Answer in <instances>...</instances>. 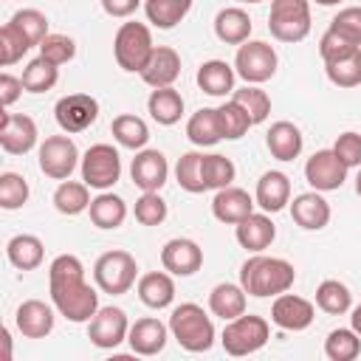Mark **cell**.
Masks as SVG:
<instances>
[{
  "label": "cell",
  "instance_id": "4dcf8cb0",
  "mask_svg": "<svg viewBox=\"0 0 361 361\" xmlns=\"http://www.w3.org/2000/svg\"><path fill=\"white\" fill-rule=\"evenodd\" d=\"M6 257L14 268L20 271H34L42 265V257H45V245L39 237L34 234H14L8 243H6Z\"/></svg>",
  "mask_w": 361,
  "mask_h": 361
},
{
  "label": "cell",
  "instance_id": "ac0fdd59",
  "mask_svg": "<svg viewBox=\"0 0 361 361\" xmlns=\"http://www.w3.org/2000/svg\"><path fill=\"white\" fill-rule=\"evenodd\" d=\"M254 206H257V200L234 183L226 186V189H217L214 197H212V214L220 223H228V226H237L240 220H245L254 212Z\"/></svg>",
  "mask_w": 361,
  "mask_h": 361
},
{
  "label": "cell",
  "instance_id": "7402d4cb",
  "mask_svg": "<svg viewBox=\"0 0 361 361\" xmlns=\"http://www.w3.org/2000/svg\"><path fill=\"white\" fill-rule=\"evenodd\" d=\"M180 76V56L169 45H155L149 62L141 71V79L149 87H172V82Z\"/></svg>",
  "mask_w": 361,
  "mask_h": 361
},
{
  "label": "cell",
  "instance_id": "f6af8a7d",
  "mask_svg": "<svg viewBox=\"0 0 361 361\" xmlns=\"http://www.w3.org/2000/svg\"><path fill=\"white\" fill-rule=\"evenodd\" d=\"M220 110V124H223V138H228V141H237V138H243L254 124H251V118H248V113L234 102V99H228L226 104H220L217 107Z\"/></svg>",
  "mask_w": 361,
  "mask_h": 361
},
{
  "label": "cell",
  "instance_id": "d4e9b609",
  "mask_svg": "<svg viewBox=\"0 0 361 361\" xmlns=\"http://www.w3.org/2000/svg\"><path fill=\"white\" fill-rule=\"evenodd\" d=\"M265 147L276 161H293V158H299L305 138L293 121H274L265 135Z\"/></svg>",
  "mask_w": 361,
  "mask_h": 361
},
{
  "label": "cell",
  "instance_id": "e0dca14e",
  "mask_svg": "<svg viewBox=\"0 0 361 361\" xmlns=\"http://www.w3.org/2000/svg\"><path fill=\"white\" fill-rule=\"evenodd\" d=\"M130 178L141 192H161L169 178V164L158 149H138L130 164Z\"/></svg>",
  "mask_w": 361,
  "mask_h": 361
},
{
  "label": "cell",
  "instance_id": "9f6ffc18",
  "mask_svg": "<svg viewBox=\"0 0 361 361\" xmlns=\"http://www.w3.org/2000/svg\"><path fill=\"white\" fill-rule=\"evenodd\" d=\"M350 327H353V330L361 336V305H355V307H353V316H350Z\"/></svg>",
  "mask_w": 361,
  "mask_h": 361
},
{
  "label": "cell",
  "instance_id": "4316f807",
  "mask_svg": "<svg viewBox=\"0 0 361 361\" xmlns=\"http://www.w3.org/2000/svg\"><path fill=\"white\" fill-rule=\"evenodd\" d=\"M186 135L195 147H214L217 141H223L220 110L217 107H200L197 113H192L186 121Z\"/></svg>",
  "mask_w": 361,
  "mask_h": 361
},
{
  "label": "cell",
  "instance_id": "44dd1931",
  "mask_svg": "<svg viewBox=\"0 0 361 361\" xmlns=\"http://www.w3.org/2000/svg\"><path fill=\"white\" fill-rule=\"evenodd\" d=\"M290 217L305 231H319L330 223V203L322 197V192H302L290 203Z\"/></svg>",
  "mask_w": 361,
  "mask_h": 361
},
{
  "label": "cell",
  "instance_id": "bcb514c9",
  "mask_svg": "<svg viewBox=\"0 0 361 361\" xmlns=\"http://www.w3.org/2000/svg\"><path fill=\"white\" fill-rule=\"evenodd\" d=\"M28 51H31V42H28L11 23H6V25L0 28V65L8 68V65H14V62H20Z\"/></svg>",
  "mask_w": 361,
  "mask_h": 361
},
{
  "label": "cell",
  "instance_id": "d6a6232c",
  "mask_svg": "<svg viewBox=\"0 0 361 361\" xmlns=\"http://www.w3.org/2000/svg\"><path fill=\"white\" fill-rule=\"evenodd\" d=\"M87 214H90V223L96 228H118L127 220V203L113 192H99L90 200Z\"/></svg>",
  "mask_w": 361,
  "mask_h": 361
},
{
  "label": "cell",
  "instance_id": "52a82bcc",
  "mask_svg": "<svg viewBox=\"0 0 361 361\" xmlns=\"http://www.w3.org/2000/svg\"><path fill=\"white\" fill-rule=\"evenodd\" d=\"M268 31L279 42H302L310 34V3L307 0H271Z\"/></svg>",
  "mask_w": 361,
  "mask_h": 361
},
{
  "label": "cell",
  "instance_id": "f546056e",
  "mask_svg": "<svg viewBox=\"0 0 361 361\" xmlns=\"http://www.w3.org/2000/svg\"><path fill=\"white\" fill-rule=\"evenodd\" d=\"M209 310L223 322H231L245 313V288L234 282H220L209 293Z\"/></svg>",
  "mask_w": 361,
  "mask_h": 361
},
{
  "label": "cell",
  "instance_id": "6f0895ef",
  "mask_svg": "<svg viewBox=\"0 0 361 361\" xmlns=\"http://www.w3.org/2000/svg\"><path fill=\"white\" fill-rule=\"evenodd\" d=\"M3 347H6V361L11 358V333L8 330H3Z\"/></svg>",
  "mask_w": 361,
  "mask_h": 361
},
{
  "label": "cell",
  "instance_id": "e575fe53",
  "mask_svg": "<svg viewBox=\"0 0 361 361\" xmlns=\"http://www.w3.org/2000/svg\"><path fill=\"white\" fill-rule=\"evenodd\" d=\"M110 133H113V138H116L121 147H127V149H144V144L149 141V127H147V121H144L141 116H133V113L116 116L113 124H110Z\"/></svg>",
  "mask_w": 361,
  "mask_h": 361
},
{
  "label": "cell",
  "instance_id": "ee69618b",
  "mask_svg": "<svg viewBox=\"0 0 361 361\" xmlns=\"http://www.w3.org/2000/svg\"><path fill=\"white\" fill-rule=\"evenodd\" d=\"M8 23L31 42V48H34V45L39 48V42L48 37V17H45L42 11H37V8H20V11L11 14Z\"/></svg>",
  "mask_w": 361,
  "mask_h": 361
},
{
  "label": "cell",
  "instance_id": "484cf974",
  "mask_svg": "<svg viewBox=\"0 0 361 361\" xmlns=\"http://www.w3.org/2000/svg\"><path fill=\"white\" fill-rule=\"evenodd\" d=\"M214 34L226 45H243L251 37V17L240 6L220 8L214 17Z\"/></svg>",
  "mask_w": 361,
  "mask_h": 361
},
{
  "label": "cell",
  "instance_id": "f1b7e54d",
  "mask_svg": "<svg viewBox=\"0 0 361 361\" xmlns=\"http://www.w3.org/2000/svg\"><path fill=\"white\" fill-rule=\"evenodd\" d=\"M234 79H237V71L234 65L223 62V59H209L197 68V87L209 96H226L234 90Z\"/></svg>",
  "mask_w": 361,
  "mask_h": 361
},
{
  "label": "cell",
  "instance_id": "30bf717a",
  "mask_svg": "<svg viewBox=\"0 0 361 361\" xmlns=\"http://www.w3.org/2000/svg\"><path fill=\"white\" fill-rule=\"evenodd\" d=\"M37 158H39V169L45 178L68 180L79 164V149H76L73 138H68V135H48L39 144Z\"/></svg>",
  "mask_w": 361,
  "mask_h": 361
},
{
  "label": "cell",
  "instance_id": "f35d334b",
  "mask_svg": "<svg viewBox=\"0 0 361 361\" xmlns=\"http://www.w3.org/2000/svg\"><path fill=\"white\" fill-rule=\"evenodd\" d=\"M361 353V336L353 327L330 330L324 338V355L330 361H353Z\"/></svg>",
  "mask_w": 361,
  "mask_h": 361
},
{
  "label": "cell",
  "instance_id": "816d5d0a",
  "mask_svg": "<svg viewBox=\"0 0 361 361\" xmlns=\"http://www.w3.org/2000/svg\"><path fill=\"white\" fill-rule=\"evenodd\" d=\"M355 48H361V45L350 42L347 37H341V34H338V31H333V28H327V31L322 34V39H319V54H322V59H324V62L341 59V56L353 54Z\"/></svg>",
  "mask_w": 361,
  "mask_h": 361
},
{
  "label": "cell",
  "instance_id": "7a4b0ae2",
  "mask_svg": "<svg viewBox=\"0 0 361 361\" xmlns=\"http://www.w3.org/2000/svg\"><path fill=\"white\" fill-rule=\"evenodd\" d=\"M296 282V268L282 257H265L262 251L248 257L240 268V285L248 296L268 299L290 290Z\"/></svg>",
  "mask_w": 361,
  "mask_h": 361
},
{
  "label": "cell",
  "instance_id": "8992f818",
  "mask_svg": "<svg viewBox=\"0 0 361 361\" xmlns=\"http://www.w3.org/2000/svg\"><path fill=\"white\" fill-rule=\"evenodd\" d=\"M135 276H138L135 257L130 251H121V248L104 251L93 265V279H96L99 290H104L110 296L127 293L135 285Z\"/></svg>",
  "mask_w": 361,
  "mask_h": 361
},
{
  "label": "cell",
  "instance_id": "ab89813d",
  "mask_svg": "<svg viewBox=\"0 0 361 361\" xmlns=\"http://www.w3.org/2000/svg\"><path fill=\"white\" fill-rule=\"evenodd\" d=\"M324 73L336 87H358L361 85V48H355L353 54L324 62Z\"/></svg>",
  "mask_w": 361,
  "mask_h": 361
},
{
  "label": "cell",
  "instance_id": "9c48e42d",
  "mask_svg": "<svg viewBox=\"0 0 361 361\" xmlns=\"http://www.w3.org/2000/svg\"><path fill=\"white\" fill-rule=\"evenodd\" d=\"M121 178V158L113 144H93L82 155V180L90 189L107 192Z\"/></svg>",
  "mask_w": 361,
  "mask_h": 361
},
{
  "label": "cell",
  "instance_id": "681fc988",
  "mask_svg": "<svg viewBox=\"0 0 361 361\" xmlns=\"http://www.w3.org/2000/svg\"><path fill=\"white\" fill-rule=\"evenodd\" d=\"M39 56H45L54 65H65L76 56V42L68 34H48L39 42Z\"/></svg>",
  "mask_w": 361,
  "mask_h": 361
},
{
  "label": "cell",
  "instance_id": "ffe728a7",
  "mask_svg": "<svg viewBox=\"0 0 361 361\" xmlns=\"http://www.w3.org/2000/svg\"><path fill=\"white\" fill-rule=\"evenodd\" d=\"M254 200L262 212L274 214V212H282L288 203H290V178L279 169H268L259 175L257 180V192H254Z\"/></svg>",
  "mask_w": 361,
  "mask_h": 361
},
{
  "label": "cell",
  "instance_id": "c3c4849f",
  "mask_svg": "<svg viewBox=\"0 0 361 361\" xmlns=\"http://www.w3.org/2000/svg\"><path fill=\"white\" fill-rule=\"evenodd\" d=\"M166 200L158 192H144L133 206V214L141 226H161L166 220Z\"/></svg>",
  "mask_w": 361,
  "mask_h": 361
},
{
  "label": "cell",
  "instance_id": "db71d44e",
  "mask_svg": "<svg viewBox=\"0 0 361 361\" xmlns=\"http://www.w3.org/2000/svg\"><path fill=\"white\" fill-rule=\"evenodd\" d=\"M23 79L11 76V73H0V104L3 107H11L20 96H23Z\"/></svg>",
  "mask_w": 361,
  "mask_h": 361
},
{
  "label": "cell",
  "instance_id": "2e32d148",
  "mask_svg": "<svg viewBox=\"0 0 361 361\" xmlns=\"http://www.w3.org/2000/svg\"><path fill=\"white\" fill-rule=\"evenodd\" d=\"M161 265L172 276H192L203 265V248L189 237H172L161 248Z\"/></svg>",
  "mask_w": 361,
  "mask_h": 361
},
{
  "label": "cell",
  "instance_id": "603a6c76",
  "mask_svg": "<svg viewBox=\"0 0 361 361\" xmlns=\"http://www.w3.org/2000/svg\"><path fill=\"white\" fill-rule=\"evenodd\" d=\"M234 237H237V243H240L245 251L259 254V251H265V248L274 243V237H276V226H274V220L268 217V212H262V214L251 212L245 220L237 223Z\"/></svg>",
  "mask_w": 361,
  "mask_h": 361
},
{
  "label": "cell",
  "instance_id": "cb8c5ba5",
  "mask_svg": "<svg viewBox=\"0 0 361 361\" xmlns=\"http://www.w3.org/2000/svg\"><path fill=\"white\" fill-rule=\"evenodd\" d=\"M14 324L25 338H45L54 330V307L39 299H25L14 313Z\"/></svg>",
  "mask_w": 361,
  "mask_h": 361
},
{
  "label": "cell",
  "instance_id": "4fadbf2b",
  "mask_svg": "<svg viewBox=\"0 0 361 361\" xmlns=\"http://www.w3.org/2000/svg\"><path fill=\"white\" fill-rule=\"evenodd\" d=\"M305 180L316 192H336L347 180V166L333 149H319L305 164Z\"/></svg>",
  "mask_w": 361,
  "mask_h": 361
},
{
  "label": "cell",
  "instance_id": "9a60e30c",
  "mask_svg": "<svg viewBox=\"0 0 361 361\" xmlns=\"http://www.w3.org/2000/svg\"><path fill=\"white\" fill-rule=\"evenodd\" d=\"M313 316H316V307L313 302H307L305 296H296V293H279L271 305V322L279 327V330H290V333H299V330H307L313 324Z\"/></svg>",
  "mask_w": 361,
  "mask_h": 361
},
{
  "label": "cell",
  "instance_id": "83f0119b",
  "mask_svg": "<svg viewBox=\"0 0 361 361\" xmlns=\"http://www.w3.org/2000/svg\"><path fill=\"white\" fill-rule=\"evenodd\" d=\"M138 299L152 307V310H164L172 305L175 299V282L169 276V271H149L138 279Z\"/></svg>",
  "mask_w": 361,
  "mask_h": 361
},
{
  "label": "cell",
  "instance_id": "5b68a950",
  "mask_svg": "<svg viewBox=\"0 0 361 361\" xmlns=\"http://www.w3.org/2000/svg\"><path fill=\"white\" fill-rule=\"evenodd\" d=\"M271 338V324L262 319V316H254V313H243L231 322H226L223 327V336H220V344L228 355L234 358H243V355H251L257 350H262Z\"/></svg>",
  "mask_w": 361,
  "mask_h": 361
},
{
  "label": "cell",
  "instance_id": "680465c9",
  "mask_svg": "<svg viewBox=\"0 0 361 361\" xmlns=\"http://www.w3.org/2000/svg\"><path fill=\"white\" fill-rule=\"evenodd\" d=\"M355 195L361 197V169H358V175H355Z\"/></svg>",
  "mask_w": 361,
  "mask_h": 361
},
{
  "label": "cell",
  "instance_id": "f907efd6",
  "mask_svg": "<svg viewBox=\"0 0 361 361\" xmlns=\"http://www.w3.org/2000/svg\"><path fill=\"white\" fill-rule=\"evenodd\" d=\"M330 28L338 31L341 37H347L350 42L361 45V6H347V8H341V11L330 20Z\"/></svg>",
  "mask_w": 361,
  "mask_h": 361
},
{
  "label": "cell",
  "instance_id": "7dc6e473",
  "mask_svg": "<svg viewBox=\"0 0 361 361\" xmlns=\"http://www.w3.org/2000/svg\"><path fill=\"white\" fill-rule=\"evenodd\" d=\"M25 200H28V180L17 172H3L0 175V206L6 212H14Z\"/></svg>",
  "mask_w": 361,
  "mask_h": 361
},
{
  "label": "cell",
  "instance_id": "8fae6325",
  "mask_svg": "<svg viewBox=\"0 0 361 361\" xmlns=\"http://www.w3.org/2000/svg\"><path fill=\"white\" fill-rule=\"evenodd\" d=\"M130 322L121 307H99L96 316L87 322V338L99 350H116L121 341H127Z\"/></svg>",
  "mask_w": 361,
  "mask_h": 361
},
{
  "label": "cell",
  "instance_id": "277c9868",
  "mask_svg": "<svg viewBox=\"0 0 361 361\" xmlns=\"http://www.w3.org/2000/svg\"><path fill=\"white\" fill-rule=\"evenodd\" d=\"M155 45H152V34L144 23H121L116 37H113V56L118 62L121 71L127 73H141L144 65L149 62Z\"/></svg>",
  "mask_w": 361,
  "mask_h": 361
},
{
  "label": "cell",
  "instance_id": "11a10c76",
  "mask_svg": "<svg viewBox=\"0 0 361 361\" xmlns=\"http://www.w3.org/2000/svg\"><path fill=\"white\" fill-rule=\"evenodd\" d=\"M141 3L144 0H102V8H104V14L121 20V17H130Z\"/></svg>",
  "mask_w": 361,
  "mask_h": 361
},
{
  "label": "cell",
  "instance_id": "60d3db41",
  "mask_svg": "<svg viewBox=\"0 0 361 361\" xmlns=\"http://www.w3.org/2000/svg\"><path fill=\"white\" fill-rule=\"evenodd\" d=\"M175 178L180 183V189H186L189 195H200L206 192V180H203V152H183L175 164Z\"/></svg>",
  "mask_w": 361,
  "mask_h": 361
},
{
  "label": "cell",
  "instance_id": "91938a15",
  "mask_svg": "<svg viewBox=\"0 0 361 361\" xmlns=\"http://www.w3.org/2000/svg\"><path fill=\"white\" fill-rule=\"evenodd\" d=\"M316 3H319V6H338L341 0H316Z\"/></svg>",
  "mask_w": 361,
  "mask_h": 361
},
{
  "label": "cell",
  "instance_id": "836d02e7",
  "mask_svg": "<svg viewBox=\"0 0 361 361\" xmlns=\"http://www.w3.org/2000/svg\"><path fill=\"white\" fill-rule=\"evenodd\" d=\"M90 186L82 180H59V186H56V192H54V209L59 212V214H68V217H73V214H82V212H87L90 209Z\"/></svg>",
  "mask_w": 361,
  "mask_h": 361
},
{
  "label": "cell",
  "instance_id": "1f68e13d",
  "mask_svg": "<svg viewBox=\"0 0 361 361\" xmlns=\"http://www.w3.org/2000/svg\"><path fill=\"white\" fill-rule=\"evenodd\" d=\"M147 110L158 124L172 127L183 116V96L175 87H152V93L147 99Z\"/></svg>",
  "mask_w": 361,
  "mask_h": 361
},
{
  "label": "cell",
  "instance_id": "7bdbcfd3",
  "mask_svg": "<svg viewBox=\"0 0 361 361\" xmlns=\"http://www.w3.org/2000/svg\"><path fill=\"white\" fill-rule=\"evenodd\" d=\"M237 178V166L231 164V158L220 155V152H212V155H203V180H206V189H226L231 186Z\"/></svg>",
  "mask_w": 361,
  "mask_h": 361
},
{
  "label": "cell",
  "instance_id": "74e56055",
  "mask_svg": "<svg viewBox=\"0 0 361 361\" xmlns=\"http://www.w3.org/2000/svg\"><path fill=\"white\" fill-rule=\"evenodd\" d=\"M20 79H23V87L28 93H48L56 85V79H59V65L48 62L45 56H37V59H31L23 68Z\"/></svg>",
  "mask_w": 361,
  "mask_h": 361
},
{
  "label": "cell",
  "instance_id": "5bb4252c",
  "mask_svg": "<svg viewBox=\"0 0 361 361\" xmlns=\"http://www.w3.org/2000/svg\"><path fill=\"white\" fill-rule=\"evenodd\" d=\"M37 121L25 113H3L0 116V147L8 155H25L37 147Z\"/></svg>",
  "mask_w": 361,
  "mask_h": 361
},
{
  "label": "cell",
  "instance_id": "d590c367",
  "mask_svg": "<svg viewBox=\"0 0 361 361\" xmlns=\"http://www.w3.org/2000/svg\"><path fill=\"white\" fill-rule=\"evenodd\" d=\"M192 8V0H144V14L155 28H175Z\"/></svg>",
  "mask_w": 361,
  "mask_h": 361
},
{
  "label": "cell",
  "instance_id": "7c38bea8",
  "mask_svg": "<svg viewBox=\"0 0 361 361\" xmlns=\"http://www.w3.org/2000/svg\"><path fill=\"white\" fill-rule=\"evenodd\" d=\"M54 118L65 133H82L99 118V102L90 93H68L54 104Z\"/></svg>",
  "mask_w": 361,
  "mask_h": 361
},
{
  "label": "cell",
  "instance_id": "94428289",
  "mask_svg": "<svg viewBox=\"0 0 361 361\" xmlns=\"http://www.w3.org/2000/svg\"><path fill=\"white\" fill-rule=\"evenodd\" d=\"M237 3H262V0H237Z\"/></svg>",
  "mask_w": 361,
  "mask_h": 361
},
{
  "label": "cell",
  "instance_id": "b9f144b4",
  "mask_svg": "<svg viewBox=\"0 0 361 361\" xmlns=\"http://www.w3.org/2000/svg\"><path fill=\"white\" fill-rule=\"evenodd\" d=\"M231 99L248 113L251 124H262L268 118V113H271V99L259 85H245L240 90H231Z\"/></svg>",
  "mask_w": 361,
  "mask_h": 361
},
{
  "label": "cell",
  "instance_id": "8d00e7d4",
  "mask_svg": "<svg viewBox=\"0 0 361 361\" xmlns=\"http://www.w3.org/2000/svg\"><path fill=\"white\" fill-rule=\"evenodd\" d=\"M316 305H319V310H324L330 316H344L353 307V293H350V288L344 282L324 279L316 288Z\"/></svg>",
  "mask_w": 361,
  "mask_h": 361
},
{
  "label": "cell",
  "instance_id": "ba28073f",
  "mask_svg": "<svg viewBox=\"0 0 361 361\" xmlns=\"http://www.w3.org/2000/svg\"><path fill=\"white\" fill-rule=\"evenodd\" d=\"M276 65H279L276 51L262 39H245L234 56V71L245 85L268 82L276 73Z\"/></svg>",
  "mask_w": 361,
  "mask_h": 361
},
{
  "label": "cell",
  "instance_id": "3957f363",
  "mask_svg": "<svg viewBox=\"0 0 361 361\" xmlns=\"http://www.w3.org/2000/svg\"><path fill=\"white\" fill-rule=\"evenodd\" d=\"M169 333L189 353H206L214 344L212 316H206V310L200 305H195V302H183V305H178L172 310V316H169Z\"/></svg>",
  "mask_w": 361,
  "mask_h": 361
},
{
  "label": "cell",
  "instance_id": "d6986e66",
  "mask_svg": "<svg viewBox=\"0 0 361 361\" xmlns=\"http://www.w3.org/2000/svg\"><path fill=\"white\" fill-rule=\"evenodd\" d=\"M169 338V324L147 316V319H135V324H130L127 333V344L135 355H158L166 347Z\"/></svg>",
  "mask_w": 361,
  "mask_h": 361
},
{
  "label": "cell",
  "instance_id": "6da1fadb",
  "mask_svg": "<svg viewBox=\"0 0 361 361\" xmlns=\"http://www.w3.org/2000/svg\"><path fill=\"white\" fill-rule=\"evenodd\" d=\"M48 290L54 307L73 324L90 322L99 310V293L85 282V265L76 254H59L48 265Z\"/></svg>",
  "mask_w": 361,
  "mask_h": 361
},
{
  "label": "cell",
  "instance_id": "f5cc1de1",
  "mask_svg": "<svg viewBox=\"0 0 361 361\" xmlns=\"http://www.w3.org/2000/svg\"><path fill=\"white\" fill-rule=\"evenodd\" d=\"M333 152L344 161L347 169L361 166V133H355V130L341 133V135L336 138V144H333Z\"/></svg>",
  "mask_w": 361,
  "mask_h": 361
}]
</instances>
